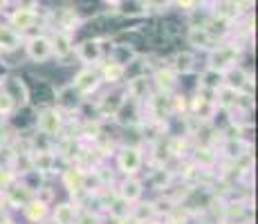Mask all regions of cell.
Returning <instances> with one entry per match:
<instances>
[{
	"label": "cell",
	"instance_id": "obj_2",
	"mask_svg": "<svg viewBox=\"0 0 258 224\" xmlns=\"http://www.w3.org/2000/svg\"><path fill=\"white\" fill-rule=\"evenodd\" d=\"M47 52H49V45H47V41L38 38V41H34V43H32V54H34V56H45Z\"/></svg>",
	"mask_w": 258,
	"mask_h": 224
},
{
	"label": "cell",
	"instance_id": "obj_3",
	"mask_svg": "<svg viewBox=\"0 0 258 224\" xmlns=\"http://www.w3.org/2000/svg\"><path fill=\"white\" fill-rule=\"evenodd\" d=\"M36 0H21V9H32Z\"/></svg>",
	"mask_w": 258,
	"mask_h": 224
},
{
	"label": "cell",
	"instance_id": "obj_4",
	"mask_svg": "<svg viewBox=\"0 0 258 224\" xmlns=\"http://www.w3.org/2000/svg\"><path fill=\"white\" fill-rule=\"evenodd\" d=\"M180 3H184V5H188V3H193V0H180Z\"/></svg>",
	"mask_w": 258,
	"mask_h": 224
},
{
	"label": "cell",
	"instance_id": "obj_5",
	"mask_svg": "<svg viewBox=\"0 0 258 224\" xmlns=\"http://www.w3.org/2000/svg\"><path fill=\"white\" fill-rule=\"evenodd\" d=\"M108 3H112V5H119V0H108Z\"/></svg>",
	"mask_w": 258,
	"mask_h": 224
},
{
	"label": "cell",
	"instance_id": "obj_1",
	"mask_svg": "<svg viewBox=\"0 0 258 224\" xmlns=\"http://www.w3.org/2000/svg\"><path fill=\"white\" fill-rule=\"evenodd\" d=\"M119 5H121V12L128 14V16H137V14H142V9H144L142 0H119Z\"/></svg>",
	"mask_w": 258,
	"mask_h": 224
}]
</instances>
